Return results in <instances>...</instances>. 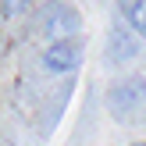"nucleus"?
<instances>
[{"label":"nucleus","instance_id":"obj_1","mask_svg":"<svg viewBox=\"0 0 146 146\" xmlns=\"http://www.w3.org/2000/svg\"><path fill=\"white\" fill-rule=\"evenodd\" d=\"M78 25H82L78 11L71 4H64V0H50V4L43 7V32H46L50 39H68V36L78 32Z\"/></svg>","mask_w":146,"mask_h":146},{"label":"nucleus","instance_id":"obj_2","mask_svg":"<svg viewBox=\"0 0 146 146\" xmlns=\"http://www.w3.org/2000/svg\"><path fill=\"white\" fill-rule=\"evenodd\" d=\"M43 71L46 75H68V71L78 68L82 61V50H78L75 39H50V46L43 50Z\"/></svg>","mask_w":146,"mask_h":146},{"label":"nucleus","instance_id":"obj_3","mask_svg":"<svg viewBox=\"0 0 146 146\" xmlns=\"http://www.w3.org/2000/svg\"><path fill=\"white\" fill-rule=\"evenodd\" d=\"M146 104V82L143 78H125V82L111 86V111L118 118H128L135 107Z\"/></svg>","mask_w":146,"mask_h":146},{"label":"nucleus","instance_id":"obj_4","mask_svg":"<svg viewBox=\"0 0 146 146\" xmlns=\"http://www.w3.org/2000/svg\"><path fill=\"white\" fill-rule=\"evenodd\" d=\"M139 39H143V36H135L132 29L114 25V29H111V46H107V61H114V64L132 61V57L139 54Z\"/></svg>","mask_w":146,"mask_h":146},{"label":"nucleus","instance_id":"obj_5","mask_svg":"<svg viewBox=\"0 0 146 146\" xmlns=\"http://www.w3.org/2000/svg\"><path fill=\"white\" fill-rule=\"evenodd\" d=\"M118 7H121L125 25L132 29L135 36H143V39H146V0H118Z\"/></svg>","mask_w":146,"mask_h":146},{"label":"nucleus","instance_id":"obj_6","mask_svg":"<svg viewBox=\"0 0 146 146\" xmlns=\"http://www.w3.org/2000/svg\"><path fill=\"white\" fill-rule=\"evenodd\" d=\"M25 4H29V0H0V14L11 21V18H18V14L25 11Z\"/></svg>","mask_w":146,"mask_h":146},{"label":"nucleus","instance_id":"obj_7","mask_svg":"<svg viewBox=\"0 0 146 146\" xmlns=\"http://www.w3.org/2000/svg\"><path fill=\"white\" fill-rule=\"evenodd\" d=\"M132 146H146V143H132Z\"/></svg>","mask_w":146,"mask_h":146}]
</instances>
